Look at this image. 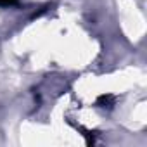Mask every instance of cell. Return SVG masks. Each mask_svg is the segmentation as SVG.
<instances>
[{
  "label": "cell",
  "mask_w": 147,
  "mask_h": 147,
  "mask_svg": "<svg viewBox=\"0 0 147 147\" xmlns=\"http://www.w3.org/2000/svg\"><path fill=\"white\" fill-rule=\"evenodd\" d=\"M14 2H16V0H0V5H11Z\"/></svg>",
  "instance_id": "1"
}]
</instances>
